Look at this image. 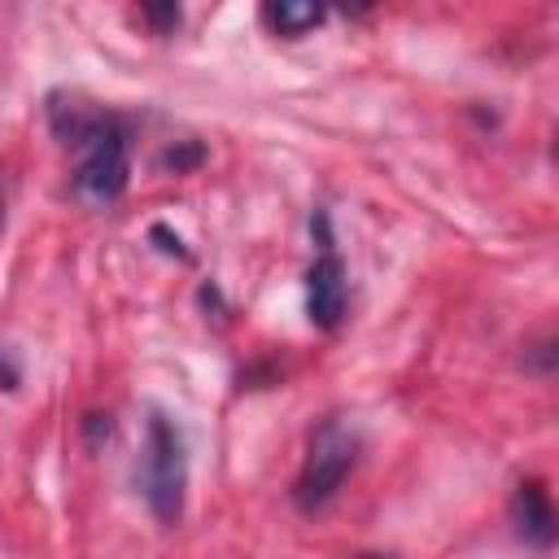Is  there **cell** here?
<instances>
[{"instance_id":"obj_10","label":"cell","mask_w":559,"mask_h":559,"mask_svg":"<svg viewBox=\"0 0 559 559\" xmlns=\"http://www.w3.org/2000/svg\"><path fill=\"white\" fill-rule=\"evenodd\" d=\"M83 428H87V441L96 445L100 437H109V415H87V419H83Z\"/></svg>"},{"instance_id":"obj_2","label":"cell","mask_w":559,"mask_h":559,"mask_svg":"<svg viewBox=\"0 0 559 559\" xmlns=\"http://www.w3.org/2000/svg\"><path fill=\"white\" fill-rule=\"evenodd\" d=\"M79 170H74V188L87 205H109L127 192V175H131V135L127 122L114 114H100L92 122V131L79 140Z\"/></svg>"},{"instance_id":"obj_5","label":"cell","mask_w":559,"mask_h":559,"mask_svg":"<svg viewBox=\"0 0 559 559\" xmlns=\"http://www.w3.org/2000/svg\"><path fill=\"white\" fill-rule=\"evenodd\" d=\"M511 520L524 546L533 550H550L555 546V507L542 480H520L515 498H511Z\"/></svg>"},{"instance_id":"obj_4","label":"cell","mask_w":559,"mask_h":559,"mask_svg":"<svg viewBox=\"0 0 559 559\" xmlns=\"http://www.w3.org/2000/svg\"><path fill=\"white\" fill-rule=\"evenodd\" d=\"M306 314L314 328H336L345 314V262L328 249L306 271Z\"/></svg>"},{"instance_id":"obj_11","label":"cell","mask_w":559,"mask_h":559,"mask_svg":"<svg viewBox=\"0 0 559 559\" xmlns=\"http://www.w3.org/2000/svg\"><path fill=\"white\" fill-rule=\"evenodd\" d=\"M0 380H4V389H13V384H17V371H13L9 362H0Z\"/></svg>"},{"instance_id":"obj_1","label":"cell","mask_w":559,"mask_h":559,"mask_svg":"<svg viewBox=\"0 0 559 559\" xmlns=\"http://www.w3.org/2000/svg\"><path fill=\"white\" fill-rule=\"evenodd\" d=\"M140 489H144L148 511L162 524H179V515H183V489H188V454H183L179 428L162 411H153L148 415V428H144Z\"/></svg>"},{"instance_id":"obj_6","label":"cell","mask_w":559,"mask_h":559,"mask_svg":"<svg viewBox=\"0 0 559 559\" xmlns=\"http://www.w3.org/2000/svg\"><path fill=\"white\" fill-rule=\"evenodd\" d=\"M262 17H266V26H271L275 35L297 39V35H306V31H314V26L323 22V9L310 4V0H271V4L262 9Z\"/></svg>"},{"instance_id":"obj_3","label":"cell","mask_w":559,"mask_h":559,"mask_svg":"<svg viewBox=\"0 0 559 559\" xmlns=\"http://www.w3.org/2000/svg\"><path fill=\"white\" fill-rule=\"evenodd\" d=\"M354 459H358V432L349 424H341V419H323L314 428L310 445H306V463H301L297 485H293L297 507L301 511L323 507L341 489V480L349 476Z\"/></svg>"},{"instance_id":"obj_8","label":"cell","mask_w":559,"mask_h":559,"mask_svg":"<svg viewBox=\"0 0 559 559\" xmlns=\"http://www.w3.org/2000/svg\"><path fill=\"white\" fill-rule=\"evenodd\" d=\"M140 13H144V17H148L157 31H170V26L179 22V4H144Z\"/></svg>"},{"instance_id":"obj_12","label":"cell","mask_w":559,"mask_h":559,"mask_svg":"<svg viewBox=\"0 0 559 559\" xmlns=\"http://www.w3.org/2000/svg\"><path fill=\"white\" fill-rule=\"evenodd\" d=\"M358 559H393V555H358Z\"/></svg>"},{"instance_id":"obj_9","label":"cell","mask_w":559,"mask_h":559,"mask_svg":"<svg viewBox=\"0 0 559 559\" xmlns=\"http://www.w3.org/2000/svg\"><path fill=\"white\" fill-rule=\"evenodd\" d=\"M148 236H153V240H162V249H166V253H175V258H188V249H183V240H179V236H175L170 227H162V223H153V231H148Z\"/></svg>"},{"instance_id":"obj_7","label":"cell","mask_w":559,"mask_h":559,"mask_svg":"<svg viewBox=\"0 0 559 559\" xmlns=\"http://www.w3.org/2000/svg\"><path fill=\"white\" fill-rule=\"evenodd\" d=\"M205 153H201V144H183V148H166L162 153V166H170V170H188V166H197Z\"/></svg>"}]
</instances>
